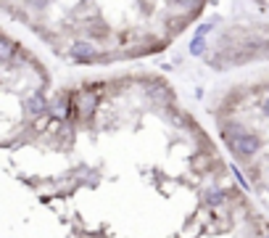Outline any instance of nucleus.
I'll use <instances>...</instances> for the list:
<instances>
[{"instance_id": "8", "label": "nucleus", "mask_w": 269, "mask_h": 238, "mask_svg": "<svg viewBox=\"0 0 269 238\" xmlns=\"http://www.w3.org/2000/svg\"><path fill=\"white\" fill-rule=\"evenodd\" d=\"M53 116H66V104H55L53 106Z\"/></svg>"}, {"instance_id": "5", "label": "nucleus", "mask_w": 269, "mask_h": 238, "mask_svg": "<svg viewBox=\"0 0 269 238\" xmlns=\"http://www.w3.org/2000/svg\"><path fill=\"white\" fill-rule=\"evenodd\" d=\"M222 201H225V194H222L219 188L206 190V204H209V206H217V204H222Z\"/></svg>"}, {"instance_id": "7", "label": "nucleus", "mask_w": 269, "mask_h": 238, "mask_svg": "<svg viewBox=\"0 0 269 238\" xmlns=\"http://www.w3.org/2000/svg\"><path fill=\"white\" fill-rule=\"evenodd\" d=\"M203 50H206V42H203V38H196L190 42V56H203Z\"/></svg>"}, {"instance_id": "2", "label": "nucleus", "mask_w": 269, "mask_h": 238, "mask_svg": "<svg viewBox=\"0 0 269 238\" xmlns=\"http://www.w3.org/2000/svg\"><path fill=\"white\" fill-rule=\"evenodd\" d=\"M71 56L77 61H92L98 56V48L92 42H87V40H79V42L71 45Z\"/></svg>"}, {"instance_id": "12", "label": "nucleus", "mask_w": 269, "mask_h": 238, "mask_svg": "<svg viewBox=\"0 0 269 238\" xmlns=\"http://www.w3.org/2000/svg\"><path fill=\"white\" fill-rule=\"evenodd\" d=\"M34 3H37V0H34ZM42 3H45V0H42Z\"/></svg>"}, {"instance_id": "3", "label": "nucleus", "mask_w": 269, "mask_h": 238, "mask_svg": "<svg viewBox=\"0 0 269 238\" xmlns=\"http://www.w3.org/2000/svg\"><path fill=\"white\" fill-rule=\"evenodd\" d=\"M24 106H26V112H29V114H45V112H48V100L42 98V93L29 96Z\"/></svg>"}, {"instance_id": "11", "label": "nucleus", "mask_w": 269, "mask_h": 238, "mask_svg": "<svg viewBox=\"0 0 269 238\" xmlns=\"http://www.w3.org/2000/svg\"><path fill=\"white\" fill-rule=\"evenodd\" d=\"M177 3H180V6H196L198 0H177Z\"/></svg>"}, {"instance_id": "4", "label": "nucleus", "mask_w": 269, "mask_h": 238, "mask_svg": "<svg viewBox=\"0 0 269 238\" xmlns=\"http://www.w3.org/2000/svg\"><path fill=\"white\" fill-rule=\"evenodd\" d=\"M95 104H98V96L95 93H85V96H82V114H92V112H95Z\"/></svg>"}, {"instance_id": "13", "label": "nucleus", "mask_w": 269, "mask_h": 238, "mask_svg": "<svg viewBox=\"0 0 269 238\" xmlns=\"http://www.w3.org/2000/svg\"><path fill=\"white\" fill-rule=\"evenodd\" d=\"M264 238H269V236H264Z\"/></svg>"}, {"instance_id": "10", "label": "nucleus", "mask_w": 269, "mask_h": 238, "mask_svg": "<svg viewBox=\"0 0 269 238\" xmlns=\"http://www.w3.org/2000/svg\"><path fill=\"white\" fill-rule=\"evenodd\" d=\"M262 112H264V116H269V96L264 98V104H262Z\"/></svg>"}, {"instance_id": "9", "label": "nucleus", "mask_w": 269, "mask_h": 238, "mask_svg": "<svg viewBox=\"0 0 269 238\" xmlns=\"http://www.w3.org/2000/svg\"><path fill=\"white\" fill-rule=\"evenodd\" d=\"M209 32H211V24H201V26H198V32H196V38H206Z\"/></svg>"}, {"instance_id": "6", "label": "nucleus", "mask_w": 269, "mask_h": 238, "mask_svg": "<svg viewBox=\"0 0 269 238\" xmlns=\"http://www.w3.org/2000/svg\"><path fill=\"white\" fill-rule=\"evenodd\" d=\"M0 56H3V61H11L13 56V42L8 38H3V42H0Z\"/></svg>"}, {"instance_id": "1", "label": "nucleus", "mask_w": 269, "mask_h": 238, "mask_svg": "<svg viewBox=\"0 0 269 238\" xmlns=\"http://www.w3.org/2000/svg\"><path fill=\"white\" fill-rule=\"evenodd\" d=\"M227 146L235 154H240V156H254V154L259 151V138L254 132H246V130H240V127H233V130L227 132Z\"/></svg>"}]
</instances>
